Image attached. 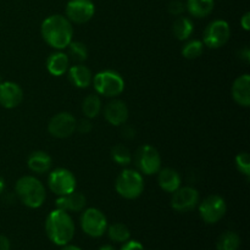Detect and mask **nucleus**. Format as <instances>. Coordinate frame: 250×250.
I'll return each mask as SVG.
<instances>
[{"mask_svg": "<svg viewBox=\"0 0 250 250\" xmlns=\"http://www.w3.org/2000/svg\"><path fill=\"white\" fill-rule=\"evenodd\" d=\"M41 33L48 45L61 50L67 48L68 44L72 42L73 27L62 15H51L42 23Z\"/></svg>", "mask_w": 250, "mask_h": 250, "instance_id": "nucleus-1", "label": "nucleus"}, {"mask_svg": "<svg viewBox=\"0 0 250 250\" xmlns=\"http://www.w3.org/2000/svg\"><path fill=\"white\" fill-rule=\"evenodd\" d=\"M46 236L56 246H66L75 236V224L67 211L55 209L45 221Z\"/></svg>", "mask_w": 250, "mask_h": 250, "instance_id": "nucleus-2", "label": "nucleus"}, {"mask_svg": "<svg viewBox=\"0 0 250 250\" xmlns=\"http://www.w3.org/2000/svg\"><path fill=\"white\" fill-rule=\"evenodd\" d=\"M15 190L22 204L31 209L41 208L45 202V188L43 183L34 176H23L20 178L15 186Z\"/></svg>", "mask_w": 250, "mask_h": 250, "instance_id": "nucleus-3", "label": "nucleus"}, {"mask_svg": "<svg viewBox=\"0 0 250 250\" xmlns=\"http://www.w3.org/2000/svg\"><path fill=\"white\" fill-rule=\"evenodd\" d=\"M116 192L125 199H136L143 193L144 180L139 171L126 168L116 178Z\"/></svg>", "mask_w": 250, "mask_h": 250, "instance_id": "nucleus-4", "label": "nucleus"}, {"mask_svg": "<svg viewBox=\"0 0 250 250\" xmlns=\"http://www.w3.org/2000/svg\"><path fill=\"white\" fill-rule=\"evenodd\" d=\"M92 83L98 94L104 95V97H117L125 89L124 78L111 70L98 72L93 78Z\"/></svg>", "mask_w": 250, "mask_h": 250, "instance_id": "nucleus-5", "label": "nucleus"}, {"mask_svg": "<svg viewBox=\"0 0 250 250\" xmlns=\"http://www.w3.org/2000/svg\"><path fill=\"white\" fill-rule=\"evenodd\" d=\"M48 186L51 192L58 197L67 195L76 190V177L67 168L59 167L51 171L48 177Z\"/></svg>", "mask_w": 250, "mask_h": 250, "instance_id": "nucleus-6", "label": "nucleus"}, {"mask_svg": "<svg viewBox=\"0 0 250 250\" xmlns=\"http://www.w3.org/2000/svg\"><path fill=\"white\" fill-rule=\"evenodd\" d=\"M231 37L229 23L224 20H215L208 24L203 37V44L210 49H219L224 46Z\"/></svg>", "mask_w": 250, "mask_h": 250, "instance_id": "nucleus-7", "label": "nucleus"}, {"mask_svg": "<svg viewBox=\"0 0 250 250\" xmlns=\"http://www.w3.org/2000/svg\"><path fill=\"white\" fill-rule=\"evenodd\" d=\"M136 165L138 167L139 172L144 175H154L158 173L161 168V156L159 151L151 146H143L137 150Z\"/></svg>", "mask_w": 250, "mask_h": 250, "instance_id": "nucleus-8", "label": "nucleus"}, {"mask_svg": "<svg viewBox=\"0 0 250 250\" xmlns=\"http://www.w3.org/2000/svg\"><path fill=\"white\" fill-rule=\"evenodd\" d=\"M81 227L83 232L90 237H102L107 229L105 215L95 208H89L81 216Z\"/></svg>", "mask_w": 250, "mask_h": 250, "instance_id": "nucleus-9", "label": "nucleus"}, {"mask_svg": "<svg viewBox=\"0 0 250 250\" xmlns=\"http://www.w3.org/2000/svg\"><path fill=\"white\" fill-rule=\"evenodd\" d=\"M226 202L217 194L209 195L199 205V214L207 224H216L226 214Z\"/></svg>", "mask_w": 250, "mask_h": 250, "instance_id": "nucleus-10", "label": "nucleus"}, {"mask_svg": "<svg viewBox=\"0 0 250 250\" xmlns=\"http://www.w3.org/2000/svg\"><path fill=\"white\" fill-rule=\"evenodd\" d=\"M95 6L92 0H70L66 5V19L71 23L82 24L94 16Z\"/></svg>", "mask_w": 250, "mask_h": 250, "instance_id": "nucleus-11", "label": "nucleus"}, {"mask_svg": "<svg viewBox=\"0 0 250 250\" xmlns=\"http://www.w3.org/2000/svg\"><path fill=\"white\" fill-rule=\"evenodd\" d=\"M76 124L77 121L70 112H59L49 121L48 131L55 138H68L76 131Z\"/></svg>", "mask_w": 250, "mask_h": 250, "instance_id": "nucleus-12", "label": "nucleus"}, {"mask_svg": "<svg viewBox=\"0 0 250 250\" xmlns=\"http://www.w3.org/2000/svg\"><path fill=\"white\" fill-rule=\"evenodd\" d=\"M199 203V193L193 187H180L173 192L171 207L178 212H188Z\"/></svg>", "mask_w": 250, "mask_h": 250, "instance_id": "nucleus-13", "label": "nucleus"}, {"mask_svg": "<svg viewBox=\"0 0 250 250\" xmlns=\"http://www.w3.org/2000/svg\"><path fill=\"white\" fill-rule=\"evenodd\" d=\"M23 100V92L15 82L0 83V105L5 109H15Z\"/></svg>", "mask_w": 250, "mask_h": 250, "instance_id": "nucleus-14", "label": "nucleus"}, {"mask_svg": "<svg viewBox=\"0 0 250 250\" xmlns=\"http://www.w3.org/2000/svg\"><path fill=\"white\" fill-rule=\"evenodd\" d=\"M104 117L112 126H122L128 119V109L121 100H112L104 107Z\"/></svg>", "mask_w": 250, "mask_h": 250, "instance_id": "nucleus-15", "label": "nucleus"}, {"mask_svg": "<svg viewBox=\"0 0 250 250\" xmlns=\"http://www.w3.org/2000/svg\"><path fill=\"white\" fill-rule=\"evenodd\" d=\"M232 97L238 105L248 107L250 105V76L248 73L237 78L232 85Z\"/></svg>", "mask_w": 250, "mask_h": 250, "instance_id": "nucleus-16", "label": "nucleus"}, {"mask_svg": "<svg viewBox=\"0 0 250 250\" xmlns=\"http://www.w3.org/2000/svg\"><path fill=\"white\" fill-rule=\"evenodd\" d=\"M85 197L80 192L73 190L72 193L67 195H61L56 199L55 205L56 209L62 210V211H81L84 209L87 204Z\"/></svg>", "mask_w": 250, "mask_h": 250, "instance_id": "nucleus-17", "label": "nucleus"}, {"mask_svg": "<svg viewBox=\"0 0 250 250\" xmlns=\"http://www.w3.org/2000/svg\"><path fill=\"white\" fill-rule=\"evenodd\" d=\"M51 164L53 161H51L50 155L42 150L33 151L27 160L28 168L37 175H43V173L48 172L51 167Z\"/></svg>", "mask_w": 250, "mask_h": 250, "instance_id": "nucleus-18", "label": "nucleus"}, {"mask_svg": "<svg viewBox=\"0 0 250 250\" xmlns=\"http://www.w3.org/2000/svg\"><path fill=\"white\" fill-rule=\"evenodd\" d=\"M158 182L163 190L167 193H173L181 187V176L176 170L170 167L163 168L159 171Z\"/></svg>", "mask_w": 250, "mask_h": 250, "instance_id": "nucleus-19", "label": "nucleus"}, {"mask_svg": "<svg viewBox=\"0 0 250 250\" xmlns=\"http://www.w3.org/2000/svg\"><path fill=\"white\" fill-rule=\"evenodd\" d=\"M68 66H70V58L67 54L65 53H54L46 60V68H48L49 73L53 76H62L68 71Z\"/></svg>", "mask_w": 250, "mask_h": 250, "instance_id": "nucleus-20", "label": "nucleus"}, {"mask_svg": "<svg viewBox=\"0 0 250 250\" xmlns=\"http://www.w3.org/2000/svg\"><path fill=\"white\" fill-rule=\"evenodd\" d=\"M68 78L75 87L87 88L92 83L93 75L87 66L75 65L68 68Z\"/></svg>", "mask_w": 250, "mask_h": 250, "instance_id": "nucleus-21", "label": "nucleus"}, {"mask_svg": "<svg viewBox=\"0 0 250 250\" xmlns=\"http://www.w3.org/2000/svg\"><path fill=\"white\" fill-rule=\"evenodd\" d=\"M214 5V0H187L186 9L195 19H203L211 14Z\"/></svg>", "mask_w": 250, "mask_h": 250, "instance_id": "nucleus-22", "label": "nucleus"}, {"mask_svg": "<svg viewBox=\"0 0 250 250\" xmlns=\"http://www.w3.org/2000/svg\"><path fill=\"white\" fill-rule=\"evenodd\" d=\"M193 31H194V26H193L192 20H189L188 17H178L173 22L172 32L178 41H187L192 36Z\"/></svg>", "mask_w": 250, "mask_h": 250, "instance_id": "nucleus-23", "label": "nucleus"}, {"mask_svg": "<svg viewBox=\"0 0 250 250\" xmlns=\"http://www.w3.org/2000/svg\"><path fill=\"white\" fill-rule=\"evenodd\" d=\"M82 111L87 119H94L102 111V100L97 94H89L84 98L82 104Z\"/></svg>", "mask_w": 250, "mask_h": 250, "instance_id": "nucleus-24", "label": "nucleus"}, {"mask_svg": "<svg viewBox=\"0 0 250 250\" xmlns=\"http://www.w3.org/2000/svg\"><path fill=\"white\" fill-rule=\"evenodd\" d=\"M241 244V239H239L238 234L234 232L227 231L222 233L217 239V250H237Z\"/></svg>", "mask_w": 250, "mask_h": 250, "instance_id": "nucleus-25", "label": "nucleus"}, {"mask_svg": "<svg viewBox=\"0 0 250 250\" xmlns=\"http://www.w3.org/2000/svg\"><path fill=\"white\" fill-rule=\"evenodd\" d=\"M107 233L111 241L117 242V243H124L129 239V229L126 225L124 224H114L109 227L107 229Z\"/></svg>", "mask_w": 250, "mask_h": 250, "instance_id": "nucleus-26", "label": "nucleus"}, {"mask_svg": "<svg viewBox=\"0 0 250 250\" xmlns=\"http://www.w3.org/2000/svg\"><path fill=\"white\" fill-rule=\"evenodd\" d=\"M111 158L116 164L121 166H127L131 164L132 155L128 148H126L122 144H117L111 149Z\"/></svg>", "mask_w": 250, "mask_h": 250, "instance_id": "nucleus-27", "label": "nucleus"}, {"mask_svg": "<svg viewBox=\"0 0 250 250\" xmlns=\"http://www.w3.org/2000/svg\"><path fill=\"white\" fill-rule=\"evenodd\" d=\"M68 55L76 62H83L88 58L87 46L81 42H71L68 44Z\"/></svg>", "mask_w": 250, "mask_h": 250, "instance_id": "nucleus-28", "label": "nucleus"}, {"mask_svg": "<svg viewBox=\"0 0 250 250\" xmlns=\"http://www.w3.org/2000/svg\"><path fill=\"white\" fill-rule=\"evenodd\" d=\"M204 50V44L202 41H189L182 49V55L188 60H194V59L199 58Z\"/></svg>", "mask_w": 250, "mask_h": 250, "instance_id": "nucleus-29", "label": "nucleus"}, {"mask_svg": "<svg viewBox=\"0 0 250 250\" xmlns=\"http://www.w3.org/2000/svg\"><path fill=\"white\" fill-rule=\"evenodd\" d=\"M237 168L241 173L249 177L250 175V156L248 153H241L236 156Z\"/></svg>", "mask_w": 250, "mask_h": 250, "instance_id": "nucleus-30", "label": "nucleus"}, {"mask_svg": "<svg viewBox=\"0 0 250 250\" xmlns=\"http://www.w3.org/2000/svg\"><path fill=\"white\" fill-rule=\"evenodd\" d=\"M186 10V5L181 0H172L168 4V11L172 15H181Z\"/></svg>", "mask_w": 250, "mask_h": 250, "instance_id": "nucleus-31", "label": "nucleus"}, {"mask_svg": "<svg viewBox=\"0 0 250 250\" xmlns=\"http://www.w3.org/2000/svg\"><path fill=\"white\" fill-rule=\"evenodd\" d=\"M92 128H93V126H92V124H90L89 119H83L76 124V131H78L80 133H82V134L89 133V132L92 131Z\"/></svg>", "mask_w": 250, "mask_h": 250, "instance_id": "nucleus-32", "label": "nucleus"}, {"mask_svg": "<svg viewBox=\"0 0 250 250\" xmlns=\"http://www.w3.org/2000/svg\"><path fill=\"white\" fill-rule=\"evenodd\" d=\"M122 131H121V133H122V137H125V138L126 139H132V138H134V136H136V131H134V128L133 127H131V126H127V125H122Z\"/></svg>", "mask_w": 250, "mask_h": 250, "instance_id": "nucleus-33", "label": "nucleus"}, {"mask_svg": "<svg viewBox=\"0 0 250 250\" xmlns=\"http://www.w3.org/2000/svg\"><path fill=\"white\" fill-rule=\"evenodd\" d=\"M121 250H144L143 246L137 241H129L122 247Z\"/></svg>", "mask_w": 250, "mask_h": 250, "instance_id": "nucleus-34", "label": "nucleus"}, {"mask_svg": "<svg viewBox=\"0 0 250 250\" xmlns=\"http://www.w3.org/2000/svg\"><path fill=\"white\" fill-rule=\"evenodd\" d=\"M241 24L246 31H249L250 29V12H246L243 15V17L241 19Z\"/></svg>", "mask_w": 250, "mask_h": 250, "instance_id": "nucleus-35", "label": "nucleus"}, {"mask_svg": "<svg viewBox=\"0 0 250 250\" xmlns=\"http://www.w3.org/2000/svg\"><path fill=\"white\" fill-rule=\"evenodd\" d=\"M0 250H10L9 238L2 234H0Z\"/></svg>", "mask_w": 250, "mask_h": 250, "instance_id": "nucleus-36", "label": "nucleus"}, {"mask_svg": "<svg viewBox=\"0 0 250 250\" xmlns=\"http://www.w3.org/2000/svg\"><path fill=\"white\" fill-rule=\"evenodd\" d=\"M239 58L242 59V60H244L246 62H249L250 61V51L248 48H244L242 49L241 51H239Z\"/></svg>", "mask_w": 250, "mask_h": 250, "instance_id": "nucleus-37", "label": "nucleus"}, {"mask_svg": "<svg viewBox=\"0 0 250 250\" xmlns=\"http://www.w3.org/2000/svg\"><path fill=\"white\" fill-rule=\"evenodd\" d=\"M61 250H81V249L76 246H67V244H66V246H63V248Z\"/></svg>", "mask_w": 250, "mask_h": 250, "instance_id": "nucleus-38", "label": "nucleus"}, {"mask_svg": "<svg viewBox=\"0 0 250 250\" xmlns=\"http://www.w3.org/2000/svg\"><path fill=\"white\" fill-rule=\"evenodd\" d=\"M4 188H5V182H4V178L0 176V194L4 192Z\"/></svg>", "mask_w": 250, "mask_h": 250, "instance_id": "nucleus-39", "label": "nucleus"}, {"mask_svg": "<svg viewBox=\"0 0 250 250\" xmlns=\"http://www.w3.org/2000/svg\"><path fill=\"white\" fill-rule=\"evenodd\" d=\"M99 250H115V249L112 248L111 246H104V247H102Z\"/></svg>", "mask_w": 250, "mask_h": 250, "instance_id": "nucleus-40", "label": "nucleus"}, {"mask_svg": "<svg viewBox=\"0 0 250 250\" xmlns=\"http://www.w3.org/2000/svg\"><path fill=\"white\" fill-rule=\"evenodd\" d=\"M2 82V81H1V78H0V83H1Z\"/></svg>", "mask_w": 250, "mask_h": 250, "instance_id": "nucleus-41", "label": "nucleus"}]
</instances>
